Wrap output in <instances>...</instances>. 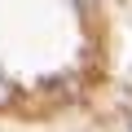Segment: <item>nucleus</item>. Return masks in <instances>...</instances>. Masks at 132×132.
I'll return each mask as SVG.
<instances>
[{
	"label": "nucleus",
	"mask_w": 132,
	"mask_h": 132,
	"mask_svg": "<svg viewBox=\"0 0 132 132\" xmlns=\"http://www.w3.org/2000/svg\"><path fill=\"white\" fill-rule=\"evenodd\" d=\"M13 101H18V88H13V79H9L5 71H0V110H9Z\"/></svg>",
	"instance_id": "obj_1"
},
{
	"label": "nucleus",
	"mask_w": 132,
	"mask_h": 132,
	"mask_svg": "<svg viewBox=\"0 0 132 132\" xmlns=\"http://www.w3.org/2000/svg\"><path fill=\"white\" fill-rule=\"evenodd\" d=\"M128 132H132V123H128Z\"/></svg>",
	"instance_id": "obj_2"
}]
</instances>
